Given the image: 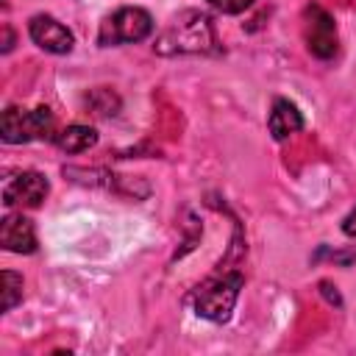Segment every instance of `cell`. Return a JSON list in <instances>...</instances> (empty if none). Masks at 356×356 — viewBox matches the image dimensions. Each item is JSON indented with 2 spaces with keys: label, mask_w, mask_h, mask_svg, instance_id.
I'll return each instance as SVG.
<instances>
[{
  "label": "cell",
  "mask_w": 356,
  "mask_h": 356,
  "mask_svg": "<svg viewBox=\"0 0 356 356\" xmlns=\"http://www.w3.org/2000/svg\"><path fill=\"white\" fill-rule=\"evenodd\" d=\"M303 33H306V44L312 50V56L317 58H331L337 53V25L334 17L328 11H323L320 6H306L303 11Z\"/></svg>",
  "instance_id": "obj_5"
},
{
  "label": "cell",
  "mask_w": 356,
  "mask_h": 356,
  "mask_svg": "<svg viewBox=\"0 0 356 356\" xmlns=\"http://www.w3.org/2000/svg\"><path fill=\"white\" fill-rule=\"evenodd\" d=\"M0 242L11 253H33L36 250V231L33 222L22 214H8L0 222Z\"/></svg>",
  "instance_id": "obj_8"
},
{
  "label": "cell",
  "mask_w": 356,
  "mask_h": 356,
  "mask_svg": "<svg viewBox=\"0 0 356 356\" xmlns=\"http://www.w3.org/2000/svg\"><path fill=\"white\" fill-rule=\"evenodd\" d=\"M28 33H31V39H33L42 50L58 53V56H61V53H70L72 44H75V36H72L56 17H50V14H36V17H31Z\"/></svg>",
  "instance_id": "obj_7"
},
{
  "label": "cell",
  "mask_w": 356,
  "mask_h": 356,
  "mask_svg": "<svg viewBox=\"0 0 356 356\" xmlns=\"http://www.w3.org/2000/svg\"><path fill=\"white\" fill-rule=\"evenodd\" d=\"M153 33V17L145 8L125 6L108 14L97 31V44L111 47V44H128V42H142Z\"/></svg>",
  "instance_id": "obj_4"
},
{
  "label": "cell",
  "mask_w": 356,
  "mask_h": 356,
  "mask_svg": "<svg viewBox=\"0 0 356 356\" xmlns=\"http://www.w3.org/2000/svg\"><path fill=\"white\" fill-rule=\"evenodd\" d=\"M342 231H345L348 236H356V209L342 220Z\"/></svg>",
  "instance_id": "obj_13"
},
{
  "label": "cell",
  "mask_w": 356,
  "mask_h": 356,
  "mask_svg": "<svg viewBox=\"0 0 356 356\" xmlns=\"http://www.w3.org/2000/svg\"><path fill=\"white\" fill-rule=\"evenodd\" d=\"M47 192H50L47 178H44L42 172L25 170V172L14 175V178L6 184V189H3V203H6L8 209H14V206H28V209H33V206H39V203L47 197Z\"/></svg>",
  "instance_id": "obj_6"
},
{
  "label": "cell",
  "mask_w": 356,
  "mask_h": 356,
  "mask_svg": "<svg viewBox=\"0 0 356 356\" xmlns=\"http://www.w3.org/2000/svg\"><path fill=\"white\" fill-rule=\"evenodd\" d=\"M267 125H270L273 139L284 142V139H289L292 134H298V131L303 128V117H300V111H298V106H295V103H289V100L278 97V100L273 103V111H270Z\"/></svg>",
  "instance_id": "obj_9"
},
{
  "label": "cell",
  "mask_w": 356,
  "mask_h": 356,
  "mask_svg": "<svg viewBox=\"0 0 356 356\" xmlns=\"http://www.w3.org/2000/svg\"><path fill=\"white\" fill-rule=\"evenodd\" d=\"M253 0H209V6H214L222 14H242L245 8H250Z\"/></svg>",
  "instance_id": "obj_12"
},
{
  "label": "cell",
  "mask_w": 356,
  "mask_h": 356,
  "mask_svg": "<svg viewBox=\"0 0 356 356\" xmlns=\"http://www.w3.org/2000/svg\"><path fill=\"white\" fill-rule=\"evenodd\" d=\"M239 289H242L239 273H225L220 278H211L195 292V312L211 323H225L236 306Z\"/></svg>",
  "instance_id": "obj_3"
},
{
  "label": "cell",
  "mask_w": 356,
  "mask_h": 356,
  "mask_svg": "<svg viewBox=\"0 0 356 356\" xmlns=\"http://www.w3.org/2000/svg\"><path fill=\"white\" fill-rule=\"evenodd\" d=\"M53 128H56L53 111L44 108V106H39V108L8 106L3 111V120H0V134H3V142H8V145L44 139V136L53 134Z\"/></svg>",
  "instance_id": "obj_2"
},
{
  "label": "cell",
  "mask_w": 356,
  "mask_h": 356,
  "mask_svg": "<svg viewBox=\"0 0 356 356\" xmlns=\"http://www.w3.org/2000/svg\"><path fill=\"white\" fill-rule=\"evenodd\" d=\"M22 300V275L3 270V312H11Z\"/></svg>",
  "instance_id": "obj_11"
},
{
  "label": "cell",
  "mask_w": 356,
  "mask_h": 356,
  "mask_svg": "<svg viewBox=\"0 0 356 356\" xmlns=\"http://www.w3.org/2000/svg\"><path fill=\"white\" fill-rule=\"evenodd\" d=\"M214 44H217V39H214L211 19L200 11H184L164 28V33L156 42V50L164 53V56H172V53H211Z\"/></svg>",
  "instance_id": "obj_1"
},
{
  "label": "cell",
  "mask_w": 356,
  "mask_h": 356,
  "mask_svg": "<svg viewBox=\"0 0 356 356\" xmlns=\"http://www.w3.org/2000/svg\"><path fill=\"white\" fill-rule=\"evenodd\" d=\"M56 142H58V147L67 150V153H83V150H89V147L97 142V134H95V128H89V125H67V128L56 136Z\"/></svg>",
  "instance_id": "obj_10"
}]
</instances>
